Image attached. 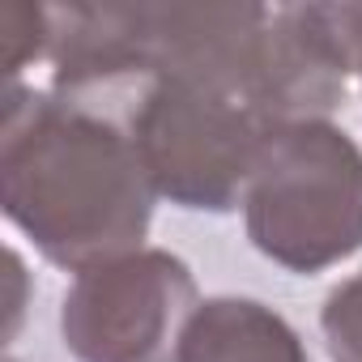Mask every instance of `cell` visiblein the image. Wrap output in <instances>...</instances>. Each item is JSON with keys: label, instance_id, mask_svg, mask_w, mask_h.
Masks as SVG:
<instances>
[{"label": "cell", "instance_id": "3", "mask_svg": "<svg viewBox=\"0 0 362 362\" xmlns=\"http://www.w3.org/2000/svg\"><path fill=\"white\" fill-rule=\"evenodd\" d=\"M103 115L124 124L158 201L197 214L243 205L256 149L269 132L239 98L184 77H145Z\"/></svg>", "mask_w": 362, "mask_h": 362}, {"label": "cell", "instance_id": "1", "mask_svg": "<svg viewBox=\"0 0 362 362\" xmlns=\"http://www.w3.org/2000/svg\"><path fill=\"white\" fill-rule=\"evenodd\" d=\"M158 192L119 119L9 86L0 115V209L56 269L86 273L141 252Z\"/></svg>", "mask_w": 362, "mask_h": 362}, {"label": "cell", "instance_id": "4", "mask_svg": "<svg viewBox=\"0 0 362 362\" xmlns=\"http://www.w3.org/2000/svg\"><path fill=\"white\" fill-rule=\"evenodd\" d=\"M201 290L166 247H141L73 277L60 303V337L77 362H179Z\"/></svg>", "mask_w": 362, "mask_h": 362}, {"label": "cell", "instance_id": "7", "mask_svg": "<svg viewBox=\"0 0 362 362\" xmlns=\"http://www.w3.org/2000/svg\"><path fill=\"white\" fill-rule=\"evenodd\" d=\"M337 9H341V26L354 52V77L362 81V5H337Z\"/></svg>", "mask_w": 362, "mask_h": 362}, {"label": "cell", "instance_id": "6", "mask_svg": "<svg viewBox=\"0 0 362 362\" xmlns=\"http://www.w3.org/2000/svg\"><path fill=\"white\" fill-rule=\"evenodd\" d=\"M52 52V18L47 5H9L5 9V77L18 86L22 69Z\"/></svg>", "mask_w": 362, "mask_h": 362}, {"label": "cell", "instance_id": "8", "mask_svg": "<svg viewBox=\"0 0 362 362\" xmlns=\"http://www.w3.org/2000/svg\"><path fill=\"white\" fill-rule=\"evenodd\" d=\"M9 264H13V286H22V260H18V252H9ZM9 311H13V324H9V337H13V328H18V320H22V294H13Z\"/></svg>", "mask_w": 362, "mask_h": 362}, {"label": "cell", "instance_id": "9", "mask_svg": "<svg viewBox=\"0 0 362 362\" xmlns=\"http://www.w3.org/2000/svg\"><path fill=\"white\" fill-rule=\"evenodd\" d=\"M5 362H18V358H5Z\"/></svg>", "mask_w": 362, "mask_h": 362}, {"label": "cell", "instance_id": "2", "mask_svg": "<svg viewBox=\"0 0 362 362\" xmlns=\"http://www.w3.org/2000/svg\"><path fill=\"white\" fill-rule=\"evenodd\" d=\"M252 247L286 273H324L362 252V149L332 119L264 132L243 197Z\"/></svg>", "mask_w": 362, "mask_h": 362}, {"label": "cell", "instance_id": "5", "mask_svg": "<svg viewBox=\"0 0 362 362\" xmlns=\"http://www.w3.org/2000/svg\"><path fill=\"white\" fill-rule=\"evenodd\" d=\"M179 362H311V354L281 311L218 294L192 311L179 337Z\"/></svg>", "mask_w": 362, "mask_h": 362}]
</instances>
